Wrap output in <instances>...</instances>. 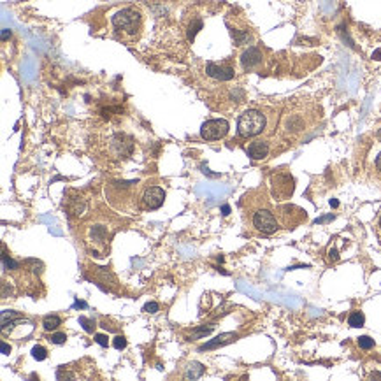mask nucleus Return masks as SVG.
Returning a JSON list of instances; mask_svg holds the SVG:
<instances>
[{
    "instance_id": "nucleus-1",
    "label": "nucleus",
    "mask_w": 381,
    "mask_h": 381,
    "mask_svg": "<svg viewBox=\"0 0 381 381\" xmlns=\"http://www.w3.org/2000/svg\"><path fill=\"white\" fill-rule=\"evenodd\" d=\"M118 228H120V223L113 216L95 214L85 223L79 225V239L90 255L104 259L109 253L111 241L116 236Z\"/></svg>"
},
{
    "instance_id": "nucleus-2",
    "label": "nucleus",
    "mask_w": 381,
    "mask_h": 381,
    "mask_svg": "<svg viewBox=\"0 0 381 381\" xmlns=\"http://www.w3.org/2000/svg\"><path fill=\"white\" fill-rule=\"evenodd\" d=\"M318 113L320 111L313 104H306V102L293 104L281 118L280 136L288 142L300 139L316 123L320 116Z\"/></svg>"
},
{
    "instance_id": "nucleus-3",
    "label": "nucleus",
    "mask_w": 381,
    "mask_h": 381,
    "mask_svg": "<svg viewBox=\"0 0 381 381\" xmlns=\"http://www.w3.org/2000/svg\"><path fill=\"white\" fill-rule=\"evenodd\" d=\"M95 151H97L98 158H104L109 164H118V162H123L132 157L134 139L125 132L104 130V132L97 137Z\"/></svg>"
},
{
    "instance_id": "nucleus-4",
    "label": "nucleus",
    "mask_w": 381,
    "mask_h": 381,
    "mask_svg": "<svg viewBox=\"0 0 381 381\" xmlns=\"http://www.w3.org/2000/svg\"><path fill=\"white\" fill-rule=\"evenodd\" d=\"M111 23H113L114 35L123 42L137 41L142 32V14L136 7H125L114 13Z\"/></svg>"
},
{
    "instance_id": "nucleus-5",
    "label": "nucleus",
    "mask_w": 381,
    "mask_h": 381,
    "mask_svg": "<svg viewBox=\"0 0 381 381\" xmlns=\"http://www.w3.org/2000/svg\"><path fill=\"white\" fill-rule=\"evenodd\" d=\"M139 181H111L106 185V197L114 209L121 213H129L139 204H136V190Z\"/></svg>"
},
{
    "instance_id": "nucleus-6",
    "label": "nucleus",
    "mask_w": 381,
    "mask_h": 381,
    "mask_svg": "<svg viewBox=\"0 0 381 381\" xmlns=\"http://www.w3.org/2000/svg\"><path fill=\"white\" fill-rule=\"evenodd\" d=\"M248 216H249V225H251V228H255L259 234L271 236V234H274L276 230L280 228V221H277L274 211L269 209L267 206H264V204L251 206V209L246 213V218Z\"/></svg>"
},
{
    "instance_id": "nucleus-7",
    "label": "nucleus",
    "mask_w": 381,
    "mask_h": 381,
    "mask_svg": "<svg viewBox=\"0 0 381 381\" xmlns=\"http://www.w3.org/2000/svg\"><path fill=\"white\" fill-rule=\"evenodd\" d=\"M267 126V120L265 116L257 109H248L244 111L239 116V121H237V132H239L241 137H255L262 134Z\"/></svg>"
},
{
    "instance_id": "nucleus-8",
    "label": "nucleus",
    "mask_w": 381,
    "mask_h": 381,
    "mask_svg": "<svg viewBox=\"0 0 381 381\" xmlns=\"http://www.w3.org/2000/svg\"><path fill=\"white\" fill-rule=\"evenodd\" d=\"M295 192V180L287 170H280L271 176V193L274 200H287Z\"/></svg>"
},
{
    "instance_id": "nucleus-9",
    "label": "nucleus",
    "mask_w": 381,
    "mask_h": 381,
    "mask_svg": "<svg viewBox=\"0 0 381 381\" xmlns=\"http://www.w3.org/2000/svg\"><path fill=\"white\" fill-rule=\"evenodd\" d=\"M276 218H277V221H280V227L295 228L308 220V214H306L304 209L297 208V206L285 204V206H277L276 208Z\"/></svg>"
},
{
    "instance_id": "nucleus-10",
    "label": "nucleus",
    "mask_w": 381,
    "mask_h": 381,
    "mask_svg": "<svg viewBox=\"0 0 381 381\" xmlns=\"http://www.w3.org/2000/svg\"><path fill=\"white\" fill-rule=\"evenodd\" d=\"M165 202V192L160 186H146L139 195V209L142 211H155L162 208Z\"/></svg>"
},
{
    "instance_id": "nucleus-11",
    "label": "nucleus",
    "mask_w": 381,
    "mask_h": 381,
    "mask_svg": "<svg viewBox=\"0 0 381 381\" xmlns=\"http://www.w3.org/2000/svg\"><path fill=\"white\" fill-rule=\"evenodd\" d=\"M227 134H228V121L221 120V118L208 120L200 129V136L206 141H218V139H223Z\"/></svg>"
},
{
    "instance_id": "nucleus-12",
    "label": "nucleus",
    "mask_w": 381,
    "mask_h": 381,
    "mask_svg": "<svg viewBox=\"0 0 381 381\" xmlns=\"http://www.w3.org/2000/svg\"><path fill=\"white\" fill-rule=\"evenodd\" d=\"M262 62H264V53H262L260 47L251 46L246 51H243V55H241V63H243V69L246 70L257 69V67L262 65Z\"/></svg>"
},
{
    "instance_id": "nucleus-13",
    "label": "nucleus",
    "mask_w": 381,
    "mask_h": 381,
    "mask_svg": "<svg viewBox=\"0 0 381 381\" xmlns=\"http://www.w3.org/2000/svg\"><path fill=\"white\" fill-rule=\"evenodd\" d=\"M63 206H65V211L70 218L81 216V214L86 211V200L76 192H70V195H67Z\"/></svg>"
},
{
    "instance_id": "nucleus-14",
    "label": "nucleus",
    "mask_w": 381,
    "mask_h": 381,
    "mask_svg": "<svg viewBox=\"0 0 381 381\" xmlns=\"http://www.w3.org/2000/svg\"><path fill=\"white\" fill-rule=\"evenodd\" d=\"M92 277L100 288L104 290L116 288V277L111 274V271L107 267H92Z\"/></svg>"
},
{
    "instance_id": "nucleus-15",
    "label": "nucleus",
    "mask_w": 381,
    "mask_h": 381,
    "mask_svg": "<svg viewBox=\"0 0 381 381\" xmlns=\"http://www.w3.org/2000/svg\"><path fill=\"white\" fill-rule=\"evenodd\" d=\"M206 74L213 79H218V81H230V79L236 76L234 67L218 65V63H208V65H206Z\"/></svg>"
},
{
    "instance_id": "nucleus-16",
    "label": "nucleus",
    "mask_w": 381,
    "mask_h": 381,
    "mask_svg": "<svg viewBox=\"0 0 381 381\" xmlns=\"http://www.w3.org/2000/svg\"><path fill=\"white\" fill-rule=\"evenodd\" d=\"M236 339H237V334H234V332H227V334H220V336L214 337V339L209 341V343H206L204 346H200V351H206V350H216V348H221V346H225V344L234 343Z\"/></svg>"
},
{
    "instance_id": "nucleus-17",
    "label": "nucleus",
    "mask_w": 381,
    "mask_h": 381,
    "mask_svg": "<svg viewBox=\"0 0 381 381\" xmlns=\"http://www.w3.org/2000/svg\"><path fill=\"white\" fill-rule=\"evenodd\" d=\"M248 155L253 160H264L269 155V142L267 141H253L248 146Z\"/></svg>"
},
{
    "instance_id": "nucleus-18",
    "label": "nucleus",
    "mask_w": 381,
    "mask_h": 381,
    "mask_svg": "<svg viewBox=\"0 0 381 381\" xmlns=\"http://www.w3.org/2000/svg\"><path fill=\"white\" fill-rule=\"evenodd\" d=\"M206 372V367L202 366V364L198 362H190L188 366L185 367V372H183V378L186 379H197L200 378L202 374Z\"/></svg>"
},
{
    "instance_id": "nucleus-19",
    "label": "nucleus",
    "mask_w": 381,
    "mask_h": 381,
    "mask_svg": "<svg viewBox=\"0 0 381 381\" xmlns=\"http://www.w3.org/2000/svg\"><path fill=\"white\" fill-rule=\"evenodd\" d=\"M60 325H62V318L58 315H47L44 316V320H42V327H44V331L47 332L57 331Z\"/></svg>"
},
{
    "instance_id": "nucleus-20",
    "label": "nucleus",
    "mask_w": 381,
    "mask_h": 381,
    "mask_svg": "<svg viewBox=\"0 0 381 381\" xmlns=\"http://www.w3.org/2000/svg\"><path fill=\"white\" fill-rule=\"evenodd\" d=\"M364 323H366V316L360 311H353L351 315L348 316V325H350V327L359 328V327H364Z\"/></svg>"
},
{
    "instance_id": "nucleus-21",
    "label": "nucleus",
    "mask_w": 381,
    "mask_h": 381,
    "mask_svg": "<svg viewBox=\"0 0 381 381\" xmlns=\"http://www.w3.org/2000/svg\"><path fill=\"white\" fill-rule=\"evenodd\" d=\"M198 30H202V19L197 18L188 25V32H186V35H188V41H193V39H195Z\"/></svg>"
},
{
    "instance_id": "nucleus-22",
    "label": "nucleus",
    "mask_w": 381,
    "mask_h": 381,
    "mask_svg": "<svg viewBox=\"0 0 381 381\" xmlns=\"http://www.w3.org/2000/svg\"><path fill=\"white\" fill-rule=\"evenodd\" d=\"M214 328V325H208V327H200V328H195V331H192V336L188 337V341H197L200 339V337L208 336L209 332H211Z\"/></svg>"
},
{
    "instance_id": "nucleus-23",
    "label": "nucleus",
    "mask_w": 381,
    "mask_h": 381,
    "mask_svg": "<svg viewBox=\"0 0 381 381\" xmlns=\"http://www.w3.org/2000/svg\"><path fill=\"white\" fill-rule=\"evenodd\" d=\"M79 323L83 325L85 332H88V334H93L95 328H97V321L92 318H86V316H79Z\"/></svg>"
},
{
    "instance_id": "nucleus-24",
    "label": "nucleus",
    "mask_w": 381,
    "mask_h": 381,
    "mask_svg": "<svg viewBox=\"0 0 381 381\" xmlns=\"http://www.w3.org/2000/svg\"><path fill=\"white\" fill-rule=\"evenodd\" d=\"M32 357H34L35 360H39V362H42V360L47 359V350L44 346H34L32 348Z\"/></svg>"
},
{
    "instance_id": "nucleus-25",
    "label": "nucleus",
    "mask_w": 381,
    "mask_h": 381,
    "mask_svg": "<svg viewBox=\"0 0 381 381\" xmlns=\"http://www.w3.org/2000/svg\"><path fill=\"white\" fill-rule=\"evenodd\" d=\"M359 346L362 348V350H372V348H374V339H371L369 336L359 337Z\"/></svg>"
},
{
    "instance_id": "nucleus-26",
    "label": "nucleus",
    "mask_w": 381,
    "mask_h": 381,
    "mask_svg": "<svg viewBox=\"0 0 381 381\" xmlns=\"http://www.w3.org/2000/svg\"><path fill=\"white\" fill-rule=\"evenodd\" d=\"M49 341L53 344H65L67 341V334L65 332H55V334L49 336Z\"/></svg>"
},
{
    "instance_id": "nucleus-27",
    "label": "nucleus",
    "mask_w": 381,
    "mask_h": 381,
    "mask_svg": "<svg viewBox=\"0 0 381 381\" xmlns=\"http://www.w3.org/2000/svg\"><path fill=\"white\" fill-rule=\"evenodd\" d=\"M113 346L116 348V350H125L126 348V339L123 336H116L113 341Z\"/></svg>"
},
{
    "instance_id": "nucleus-28",
    "label": "nucleus",
    "mask_w": 381,
    "mask_h": 381,
    "mask_svg": "<svg viewBox=\"0 0 381 381\" xmlns=\"http://www.w3.org/2000/svg\"><path fill=\"white\" fill-rule=\"evenodd\" d=\"M95 343L100 344L102 348H107L109 346V337L106 334H95Z\"/></svg>"
},
{
    "instance_id": "nucleus-29",
    "label": "nucleus",
    "mask_w": 381,
    "mask_h": 381,
    "mask_svg": "<svg viewBox=\"0 0 381 381\" xmlns=\"http://www.w3.org/2000/svg\"><path fill=\"white\" fill-rule=\"evenodd\" d=\"M158 309H160V304H158V302H148V304L144 306V309H142V311H144V313H151V315H155V313H157Z\"/></svg>"
},
{
    "instance_id": "nucleus-30",
    "label": "nucleus",
    "mask_w": 381,
    "mask_h": 381,
    "mask_svg": "<svg viewBox=\"0 0 381 381\" xmlns=\"http://www.w3.org/2000/svg\"><path fill=\"white\" fill-rule=\"evenodd\" d=\"M0 350H2L4 355H9V353H11V346H7L6 343H2V344H0Z\"/></svg>"
},
{
    "instance_id": "nucleus-31",
    "label": "nucleus",
    "mask_w": 381,
    "mask_h": 381,
    "mask_svg": "<svg viewBox=\"0 0 381 381\" xmlns=\"http://www.w3.org/2000/svg\"><path fill=\"white\" fill-rule=\"evenodd\" d=\"M332 218H334V214H328V216H325V218H318L316 223H325V221H331Z\"/></svg>"
},
{
    "instance_id": "nucleus-32",
    "label": "nucleus",
    "mask_w": 381,
    "mask_h": 381,
    "mask_svg": "<svg viewBox=\"0 0 381 381\" xmlns=\"http://www.w3.org/2000/svg\"><path fill=\"white\" fill-rule=\"evenodd\" d=\"M7 37H11V32L7 30V29H4V32H2V41H7Z\"/></svg>"
},
{
    "instance_id": "nucleus-33",
    "label": "nucleus",
    "mask_w": 381,
    "mask_h": 381,
    "mask_svg": "<svg viewBox=\"0 0 381 381\" xmlns=\"http://www.w3.org/2000/svg\"><path fill=\"white\" fill-rule=\"evenodd\" d=\"M376 167H378V170L381 172V153L378 155V158H376Z\"/></svg>"
},
{
    "instance_id": "nucleus-34",
    "label": "nucleus",
    "mask_w": 381,
    "mask_h": 381,
    "mask_svg": "<svg viewBox=\"0 0 381 381\" xmlns=\"http://www.w3.org/2000/svg\"><path fill=\"white\" fill-rule=\"evenodd\" d=\"M221 211H223V216H227V214L230 213V208H228V206H223V208H221Z\"/></svg>"
},
{
    "instance_id": "nucleus-35",
    "label": "nucleus",
    "mask_w": 381,
    "mask_h": 381,
    "mask_svg": "<svg viewBox=\"0 0 381 381\" xmlns=\"http://www.w3.org/2000/svg\"><path fill=\"white\" fill-rule=\"evenodd\" d=\"M76 308H86V302H79V300H76Z\"/></svg>"
},
{
    "instance_id": "nucleus-36",
    "label": "nucleus",
    "mask_w": 381,
    "mask_h": 381,
    "mask_svg": "<svg viewBox=\"0 0 381 381\" xmlns=\"http://www.w3.org/2000/svg\"><path fill=\"white\" fill-rule=\"evenodd\" d=\"M331 206H332V208H337V206H339V202H337V200H331Z\"/></svg>"
},
{
    "instance_id": "nucleus-37",
    "label": "nucleus",
    "mask_w": 381,
    "mask_h": 381,
    "mask_svg": "<svg viewBox=\"0 0 381 381\" xmlns=\"http://www.w3.org/2000/svg\"><path fill=\"white\" fill-rule=\"evenodd\" d=\"M376 137H378V141H381V129L378 130V132H376Z\"/></svg>"
},
{
    "instance_id": "nucleus-38",
    "label": "nucleus",
    "mask_w": 381,
    "mask_h": 381,
    "mask_svg": "<svg viewBox=\"0 0 381 381\" xmlns=\"http://www.w3.org/2000/svg\"><path fill=\"white\" fill-rule=\"evenodd\" d=\"M378 227H379V230H381V216H379V220H378Z\"/></svg>"
}]
</instances>
